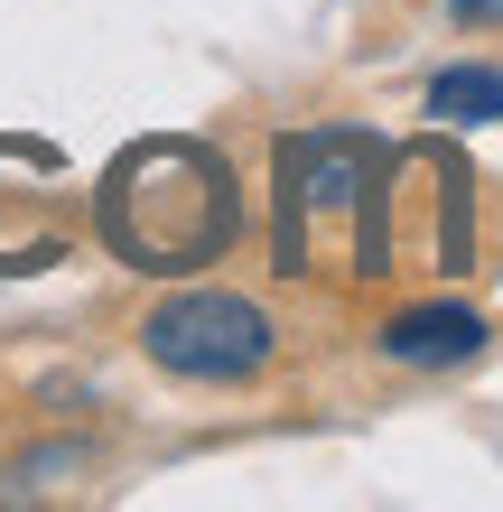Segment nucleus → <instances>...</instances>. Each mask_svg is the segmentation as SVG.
<instances>
[{
	"label": "nucleus",
	"mask_w": 503,
	"mask_h": 512,
	"mask_svg": "<svg viewBox=\"0 0 503 512\" xmlns=\"http://www.w3.org/2000/svg\"><path fill=\"white\" fill-rule=\"evenodd\" d=\"M94 233L131 270H205L243 233V196L205 140H140L94 187Z\"/></svg>",
	"instance_id": "1"
},
{
	"label": "nucleus",
	"mask_w": 503,
	"mask_h": 512,
	"mask_svg": "<svg viewBox=\"0 0 503 512\" xmlns=\"http://www.w3.org/2000/svg\"><path fill=\"white\" fill-rule=\"evenodd\" d=\"M382 140L354 131H299L280 140V270H308L336 233V261L382 270Z\"/></svg>",
	"instance_id": "2"
},
{
	"label": "nucleus",
	"mask_w": 503,
	"mask_h": 512,
	"mask_svg": "<svg viewBox=\"0 0 503 512\" xmlns=\"http://www.w3.org/2000/svg\"><path fill=\"white\" fill-rule=\"evenodd\" d=\"M140 345H150V364L177 373V382H243L271 364V317L252 308V298H233V289H187V298H168V308L140 326Z\"/></svg>",
	"instance_id": "3"
},
{
	"label": "nucleus",
	"mask_w": 503,
	"mask_h": 512,
	"mask_svg": "<svg viewBox=\"0 0 503 512\" xmlns=\"http://www.w3.org/2000/svg\"><path fill=\"white\" fill-rule=\"evenodd\" d=\"M84 187L47 140H0V270H38L75 243Z\"/></svg>",
	"instance_id": "4"
},
{
	"label": "nucleus",
	"mask_w": 503,
	"mask_h": 512,
	"mask_svg": "<svg viewBox=\"0 0 503 512\" xmlns=\"http://www.w3.org/2000/svg\"><path fill=\"white\" fill-rule=\"evenodd\" d=\"M476 345H485L476 308H401L382 326V354H401V364H466Z\"/></svg>",
	"instance_id": "5"
},
{
	"label": "nucleus",
	"mask_w": 503,
	"mask_h": 512,
	"mask_svg": "<svg viewBox=\"0 0 503 512\" xmlns=\"http://www.w3.org/2000/svg\"><path fill=\"white\" fill-rule=\"evenodd\" d=\"M429 112H438V122H503V75L494 66H448V75H438L429 84Z\"/></svg>",
	"instance_id": "6"
},
{
	"label": "nucleus",
	"mask_w": 503,
	"mask_h": 512,
	"mask_svg": "<svg viewBox=\"0 0 503 512\" xmlns=\"http://www.w3.org/2000/svg\"><path fill=\"white\" fill-rule=\"evenodd\" d=\"M457 19H503V0H457Z\"/></svg>",
	"instance_id": "7"
}]
</instances>
